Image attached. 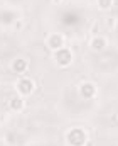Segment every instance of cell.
I'll list each match as a JSON object with an SVG mask.
<instances>
[{
	"mask_svg": "<svg viewBox=\"0 0 118 146\" xmlns=\"http://www.w3.org/2000/svg\"><path fill=\"white\" fill-rule=\"evenodd\" d=\"M117 65H118V53L117 51H105L96 60V66L101 68V70H113Z\"/></svg>",
	"mask_w": 118,
	"mask_h": 146,
	"instance_id": "1",
	"label": "cell"
},
{
	"mask_svg": "<svg viewBox=\"0 0 118 146\" xmlns=\"http://www.w3.org/2000/svg\"><path fill=\"white\" fill-rule=\"evenodd\" d=\"M51 44H52V46H56V44H61V39H59L57 36H54V37H52V41H51Z\"/></svg>",
	"mask_w": 118,
	"mask_h": 146,
	"instance_id": "10",
	"label": "cell"
},
{
	"mask_svg": "<svg viewBox=\"0 0 118 146\" xmlns=\"http://www.w3.org/2000/svg\"><path fill=\"white\" fill-rule=\"evenodd\" d=\"M31 87H32V83H31L29 80H24V82L20 83V88H22L24 92H29V90H31Z\"/></svg>",
	"mask_w": 118,
	"mask_h": 146,
	"instance_id": "7",
	"label": "cell"
},
{
	"mask_svg": "<svg viewBox=\"0 0 118 146\" xmlns=\"http://www.w3.org/2000/svg\"><path fill=\"white\" fill-rule=\"evenodd\" d=\"M69 139H71V143H74V145H81V143L84 141V133L79 131V129H74V131L69 134Z\"/></svg>",
	"mask_w": 118,
	"mask_h": 146,
	"instance_id": "3",
	"label": "cell"
},
{
	"mask_svg": "<svg viewBox=\"0 0 118 146\" xmlns=\"http://www.w3.org/2000/svg\"><path fill=\"white\" fill-rule=\"evenodd\" d=\"M106 117H108V124H113V126H117L118 124V110L106 114Z\"/></svg>",
	"mask_w": 118,
	"mask_h": 146,
	"instance_id": "5",
	"label": "cell"
},
{
	"mask_svg": "<svg viewBox=\"0 0 118 146\" xmlns=\"http://www.w3.org/2000/svg\"><path fill=\"white\" fill-rule=\"evenodd\" d=\"M83 94H84L86 97H91V95H93V87H91V85H84Z\"/></svg>",
	"mask_w": 118,
	"mask_h": 146,
	"instance_id": "8",
	"label": "cell"
},
{
	"mask_svg": "<svg viewBox=\"0 0 118 146\" xmlns=\"http://www.w3.org/2000/svg\"><path fill=\"white\" fill-rule=\"evenodd\" d=\"M95 46H96V48H101V46H103V41H96Z\"/></svg>",
	"mask_w": 118,
	"mask_h": 146,
	"instance_id": "11",
	"label": "cell"
},
{
	"mask_svg": "<svg viewBox=\"0 0 118 146\" xmlns=\"http://www.w3.org/2000/svg\"><path fill=\"white\" fill-rule=\"evenodd\" d=\"M57 58H59V61H61V63H68V61L71 60V56H69V53H68V51H61V53L57 54Z\"/></svg>",
	"mask_w": 118,
	"mask_h": 146,
	"instance_id": "6",
	"label": "cell"
},
{
	"mask_svg": "<svg viewBox=\"0 0 118 146\" xmlns=\"http://www.w3.org/2000/svg\"><path fill=\"white\" fill-rule=\"evenodd\" d=\"M24 66H25V63H24L22 60H19V61H17V63L14 65V68H15L17 72H22V70H24Z\"/></svg>",
	"mask_w": 118,
	"mask_h": 146,
	"instance_id": "9",
	"label": "cell"
},
{
	"mask_svg": "<svg viewBox=\"0 0 118 146\" xmlns=\"http://www.w3.org/2000/svg\"><path fill=\"white\" fill-rule=\"evenodd\" d=\"M15 53V42L10 37H0V60L8 58Z\"/></svg>",
	"mask_w": 118,
	"mask_h": 146,
	"instance_id": "2",
	"label": "cell"
},
{
	"mask_svg": "<svg viewBox=\"0 0 118 146\" xmlns=\"http://www.w3.org/2000/svg\"><path fill=\"white\" fill-rule=\"evenodd\" d=\"M78 21H79V17H78V14H74V12H66V14H63V22L68 24V26L76 24Z\"/></svg>",
	"mask_w": 118,
	"mask_h": 146,
	"instance_id": "4",
	"label": "cell"
}]
</instances>
